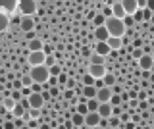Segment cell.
<instances>
[{
	"label": "cell",
	"mask_w": 154,
	"mask_h": 129,
	"mask_svg": "<svg viewBox=\"0 0 154 129\" xmlns=\"http://www.w3.org/2000/svg\"><path fill=\"white\" fill-rule=\"evenodd\" d=\"M122 6L125 10V16H131L137 10V0H122Z\"/></svg>",
	"instance_id": "12"
},
{
	"label": "cell",
	"mask_w": 154,
	"mask_h": 129,
	"mask_svg": "<svg viewBox=\"0 0 154 129\" xmlns=\"http://www.w3.org/2000/svg\"><path fill=\"white\" fill-rule=\"evenodd\" d=\"M77 112H79V114H83V116H85V114L89 112V108H87V104H85V102H79V106H77Z\"/></svg>",
	"instance_id": "31"
},
{
	"label": "cell",
	"mask_w": 154,
	"mask_h": 129,
	"mask_svg": "<svg viewBox=\"0 0 154 129\" xmlns=\"http://www.w3.org/2000/svg\"><path fill=\"white\" fill-rule=\"evenodd\" d=\"M106 45L110 46V50H119L122 48V37H108V39H106Z\"/></svg>",
	"instance_id": "13"
},
{
	"label": "cell",
	"mask_w": 154,
	"mask_h": 129,
	"mask_svg": "<svg viewBox=\"0 0 154 129\" xmlns=\"http://www.w3.org/2000/svg\"><path fill=\"white\" fill-rule=\"evenodd\" d=\"M48 73H50V75H58V73H60V66H50V68H48Z\"/></svg>",
	"instance_id": "32"
},
{
	"label": "cell",
	"mask_w": 154,
	"mask_h": 129,
	"mask_svg": "<svg viewBox=\"0 0 154 129\" xmlns=\"http://www.w3.org/2000/svg\"><path fill=\"white\" fill-rule=\"evenodd\" d=\"M85 104H87V108H89V112H94V110L98 108V104H100V102L93 97V98H87V100H85Z\"/></svg>",
	"instance_id": "23"
},
{
	"label": "cell",
	"mask_w": 154,
	"mask_h": 129,
	"mask_svg": "<svg viewBox=\"0 0 154 129\" xmlns=\"http://www.w3.org/2000/svg\"><path fill=\"white\" fill-rule=\"evenodd\" d=\"M102 83L106 85V87H114V85H116V75L104 73V75H102Z\"/></svg>",
	"instance_id": "21"
},
{
	"label": "cell",
	"mask_w": 154,
	"mask_h": 129,
	"mask_svg": "<svg viewBox=\"0 0 154 129\" xmlns=\"http://www.w3.org/2000/svg\"><path fill=\"white\" fill-rule=\"evenodd\" d=\"M127 94H129V98H137V91H129Z\"/></svg>",
	"instance_id": "47"
},
{
	"label": "cell",
	"mask_w": 154,
	"mask_h": 129,
	"mask_svg": "<svg viewBox=\"0 0 154 129\" xmlns=\"http://www.w3.org/2000/svg\"><path fill=\"white\" fill-rule=\"evenodd\" d=\"M89 73L93 75L94 79H102V75L106 73V68H104V64H91V68H89Z\"/></svg>",
	"instance_id": "10"
},
{
	"label": "cell",
	"mask_w": 154,
	"mask_h": 129,
	"mask_svg": "<svg viewBox=\"0 0 154 129\" xmlns=\"http://www.w3.org/2000/svg\"><path fill=\"white\" fill-rule=\"evenodd\" d=\"M31 79H33V83H41V85H45L46 83V79H48V68L45 64H38V66H31Z\"/></svg>",
	"instance_id": "2"
},
{
	"label": "cell",
	"mask_w": 154,
	"mask_h": 129,
	"mask_svg": "<svg viewBox=\"0 0 154 129\" xmlns=\"http://www.w3.org/2000/svg\"><path fill=\"white\" fill-rule=\"evenodd\" d=\"M137 104H139V108H141V110H146V108H148V100H146V98L141 100V102H137Z\"/></svg>",
	"instance_id": "36"
},
{
	"label": "cell",
	"mask_w": 154,
	"mask_h": 129,
	"mask_svg": "<svg viewBox=\"0 0 154 129\" xmlns=\"http://www.w3.org/2000/svg\"><path fill=\"white\" fill-rule=\"evenodd\" d=\"M21 87H31L33 85V79H31V75H21Z\"/></svg>",
	"instance_id": "25"
},
{
	"label": "cell",
	"mask_w": 154,
	"mask_h": 129,
	"mask_svg": "<svg viewBox=\"0 0 154 129\" xmlns=\"http://www.w3.org/2000/svg\"><path fill=\"white\" fill-rule=\"evenodd\" d=\"M17 6V0H0V10L6 12V14H12Z\"/></svg>",
	"instance_id": "11"
},
{
	"label": "cell",
	"mask_w": 154,
	"mask_h": 129,
	"mask_svg": "<svg viewBox=\"0 0 154 129\" xmlns=\"http://www.w3.org/2000/svg\"><path fill=\"white\" fill-rule=\"evenodd\" d=\"M152 17V10H148V8H143V20H150Z\"/></svg>",
	"instance_id": "34"
},
{
	"label": "cell",
	"mask_w": 154,
	"mask_h": 129,
	"mask_svg": "<svg viewBox=\"0 0 154 129\" xmlns=\"http://www.w3.org/2000/svg\"><path fill=\"white\" fill-rule=\"evenodd\" d=\"M146 98V93H144V91H139L137 93V100H144Z\"/></svg>",
	"instance_id": "41"
},
{
	"label": "cell",
	"mask_w": 154,
	"mask_h": 129,
	"mask_svg": "<svg viewBox=\"0 0 154 129\" xmlns=\"http://www.w3.org/2000/svg\"><path fill=\"white\" fill-rule=\"evenodd\" d=\"M119 118H114V116H110L108 118V127H119Z\"/></svg>",
	"instance_id": "28"
},
{
	"label": "cell",
	"mask_w": 154,
	"mask_h": 129,
	"mask_svg": "<svg viewBox=\"0 0 154 129\" xmlns=\"http://www.w3.org/2000/svg\"><path fill=\"white\" fill-rule=\"evenodd\" d=\"M98 119H100V116H98V112H87L85 116H83V127H96L98 125Z\"/></svg>",
	"instance_id": "6"
},
{
	"label": "cell",
	"mask_w": 154,
	"mask_h": 129,
	"mask_svg": "<svg viewBox=\"0 0 154 129\" xmlns=\"http://www.w3.org/2000/svg\"><path fill=\"white\" fill-rule=\"evenodd\" d=\"M4 106V110H8V112H12V108L16 106V100H14L12 97H8V98H2V102H0Z\"/></svg>",
	"instance_id": "20"
},
{
	"label": "cell",
	"mask_w": 154,
	"mask_h": 129,
	"mask_svg": "<svg viewBox=\"0 0 154 129\" xmlns=\"http://www.w3.org/2000/svg\"><path fill=\"white\" fill-rule=\"evenodd\" d=\"M17 6L23 16H33L37 12V2L35 0H17Z\"/></svg>",
	"instance_id": "3"
},
{
	"label": "cell",
	"mask_w": 154,
	"mask_h": 129,
	"mask_svg": "<svg viewBox=\"0 0 154 129\" xmlns=\"http://www.w3.org/2000/svg\"><path fill=\"white\" fill-rule=\"evenodd\" d=\"M29 48L31 50H42V42L38 39H31V42H29Z\"/></svg>",
	"instance_id": "24"
},
{
	"label": "cell",
	"mask_w": 154,
	"mask_h": 129,
	"mask_svg": "<svg viewBox=\"0 0 154 129\" xmlns=\"http://www.w3.org/2000/svg\"><path fill=\"white\" fill-rule=\"evenodd\" d=\"M12 98H14V100H16V102H17V100H21V93H19V91H14V94H12Z\"/></svg>",
	"instance_id": "39"
},
{
	"label": "cell",
	"mask_w": 154,
	"mask_h": 129,
	"mask_svg": "<svg viewBox=\"0 0 154 129\" xmlns=\"http://www.w3.org/2000/svg\"><path fill=\"white\" fill-rule=\"evenodd\" d=\"M50 94H52V97H60V89H58V87H52L50 89Z\"/></svg>",
	"instance_id": "38"
},
{
	"label": "cell",
	"mask_w": 154,
	"mask_h": 129,
	"mask_svg": "<svg viewBox=\"0 0 154 129\" xmlns=\"http://www.w3.org/2000/svg\"><path fill=\"white\" fill-rule=\"evenodd\" d=\"M33 27H35V23H33V17H31V16H23V20H21V29L29 33Z\"/></svg>",
	"instance_id": "16"
},
{
	"label": "cell",
	"mask_w": 154,
	"mask_h": 129,
	"mask_svg": "<svg viewBox=\"0 0 154 129\" xmlns=\"http://www.w3.org/2000/svg\"><path fill=\"white\" fill-rule=\"evenodd\" d=\"M45 52L42 50H31L29 54V64L31 66H38V64H45Z\"/></svg>",
	"instance_id": "8"
},
{
	"label": "cell",
	"mask_w": 154,
	"mask_h": 129,
	"mask_svg": "<svg viewBox=\"0 0 154 129\" xmlns=\"http://www.w3.org/2000/svg\"><path fill=\"white\" fill-rule=\"evenodd\" d=\"M71 123H73V127H83V114L75 112L71 116Z\"/></svg>",
	"instance_id": "19"
},
{
	"label": "cell",
	"mask_w": 154,
	"mask_h": 129,
	"mask_svg": "<svg viewBox=\"0 0 154 129\" xmlns=\"http://www.w3.org/2000/svg\"><path fill=\"white\" fill-rule=\"evenodd\" d=\"M27 100H29V106L31 108H42L45 106V98H42V94H41V91H31V94L27 97Z\"/></svg>",
	"instance_id": "5"
},
{
	"label": "cell",
	"mask_w": 154,
	"mask_h": 129,
	"mask_svg": "<svg viewBox=\"0 0 154 129\" xmlns=\"http://www.w3.org/2000/svg\"><path fill=\"white\" fill-rule=\"evenodd\" d=\"M119 98H122V102H127V100H129V94H127V93H123Z\"/></svg>",
	"instance_id": "46"
},
{
	"label": "cell",
	"mask_w": 154,
	"mask_h": 129,
	"mask_svg": "<svg viewBox=\"0 0 154 129\" xmlns=\"http://www.w3.org/2000/svg\"><path fill=\"white\" fill-rule=\"evenodd\" d=\"M66 85H67V89H73V87H75V81L69 79V81H66Z\"/></svg>",
	"instance_id": "43"
},
{
	"label": "cell",
	"mask_w": 154,
	"mask_h": 129,
	"mask_svg": "<svg viewBox=\"0 0 154 129\" xmlns=\"http://www.w3.org/2000/svg\"><path fill=\"white\" fill-rule=\"evenodd\" d=\"M94 37H96V41H106V39H108V29H106V27L104 25H98V27H96V29H94Z\"/></svg>",
	"instance_id": "15"
},
{
	"label": "cell",
	"mask_w": 154,
	"mask_h": 129,
	"mask_svg": "<svg viewBox=\"0 0 154 129\" xmlns=\"http://www.w3.org/2000/svg\"><path fill=\"white\" fill-rule=\"evenodd\" d=\"M110 46L106 45V41H98L96 42V54H100V56H108L110 54Z\"/></svg>",
	"instance_id": "14"
},
{
	"label": "cell",
	"mask_w": 154,
	"mask_h": 129,
	"mask_svg": "<svg viewBox=\"0 0 154 129\" xmlns=\"http://www.w3.org/2000/svg\"><path fill=\"white\" fill-rule=\"evenodd\" d=\"M54 64H56V58L52 54H46L45 56V66H46V68H50V66H54Z\"/></svg>",
	"instance_id": "27"
},
{
	"label": "cell",
	"mask_w": 154,
	"mask_h": 129,
	"mask_svg": "<svg viewBox=\"0 0 154 129\" xmlns=\"http://www.w3.org/2000/svg\"><path fill=\"white\" fill-rule=\"evenodd\" d=\"M141 56H143V50H141V48H135V50H133V58H137V60H139Z\"/></svg>",
	"instance_id": "37"
},
{
	"label": "cell",
	"mask_w": 154,
	"mask_h": 129,
	"mask_svg": "<svg viewBox=\"0 0 154 129\" xmlns=\"http://www.w3.org/2000/svg\"><path fill=\"white\" fill-rule=\"evenodd\" d=\"M12 114H14V118H23V114H25V108H23L19 102H16V106L12 108Z\"/></svg>",
	"instance_id": "22"
},
{
	"label": "cell",
	"mask_w": 154,
	"mask_h": 129,
	"mask_svg": "<svg viewBox=\"0 0 154 129\" xmlns=\"http://www.w3.org/2000/svg\"><path fill=\"white\" fill-rule=\"evenodd\" d=\"M56 77H58V85H60V87L64 89V85H66V81H67V77H66L64 73H62V75H56Z\"/></svg>",
	"instance_id": "33"
},
{
	"label": "cell",
	"mask_w": 154,
	"mask_h": 129,
	"mask_svg": "<svg viewBox=\"0 0 154 129\" xmlns=\"http://www.w3.org/2000/svg\"><path fill=\"white\" fill-rule=\"evenodd\" d=\"M81 94H83L85 98H93L96 94V87L94 85H83V91H81Z\"/></svg>",
	"instance_id": "17"
},
{
	"label": "cell",
	"mask_w": 154,
	"mask_h": 129,
	"mask_svg": "<svg viewBox=\"0 0 154 129\" xmlns=\"http://www.w3.org/2000/svg\"><path fill=\"white\" fill-rule=\"evenodd\" d=\"M96 112H98L100 118H110V116L114 114V106H112L110 102H100L98 108H96Z\"/></svg>",
	"instance_id": "9"
},
{
	"label": "cell",
	"mask_w": 154,
	"mask_h": 129,
	"mask_svg": "<svg viewBox=\"0 0 154 129\" xmlns=\"http://www.w3.org/2000/svg\"><path fill=\"white\" fill-rule=\"evenodd\" d=\"M4 29H8V17H6V14L0 12V31H4Z\"/></svg>",
	"instance_id": "26"
},
{
	"label": "cell",
	"mask_w": 154,
	"mask_h": 129,
	"mask_svg": "<svg viewBox=\"0 0 154 129\" xmlns=\"http://www.w3.org/2000/svg\"><path fill=\"white\" fill-rule=\"evenodd\" d=\"M112 16H116V17H122L125 16V10H123V6H122V2H118V4H114L112 6Z\"/></svg>",
	"instance_id": "18"
},
{
	"label": "cell",
	"mask_w": 154,
	"mask_h": 129,
	"mask_svg": "<svg viewBox=\"0 0 154 129\" xmlns=\"http://www.w3.org/2000/svg\"><path fill=\"white\" fill-rule=\"evenodd\" d=\"M104 27L108 29V35L110 37H123L125 33V25H123V20L116 16H108L104 20Z\"/></svg>",
	"instance_id": "1"
},
{
	"label": "cell",
	"mask_w": 154,
	"mask_h": 129,
	"mask_svg": "<svg viewBox=\"0 0 154 129\" xmlns=\"http://www.w3.org/2000/svg\"><path fill=\"white\" fill-rule=\"evenodd\" d=\"M64 97L66 98H71V97H73V89H67L66 93H64Z\"/></svg>",
	"instance_id": "42"
},
{
	"label": "cell",
	"mask_w": 154,
	"mask_h": 129,
	"mask_svg": "<svg viewBox=\"0 0 154 129\" xmlns=\"http://www.w3.org/2000/svg\"><path fill=\"white\" fill-rule=\"evenodd\" d=\"M104 58H106V56L93 54V58H91V64H104Z\"/></svg>",
	"instance_id": "29"
},
{
	"label": "cell",
	"mask_w": 154,
	"mask_h": 129,
	"mask_svg": "<svg viewBox=\"0 0 154 129\" xmlns=\"http://www.w3.org/2000/svg\"><path fill=\"white\" fill-rule=\"evenodd\" d=\"M154 66V58L150 54H146V52H143V56L139 58V68H141L143 71H150Z\"/></svg>",
	"instance_id": "7"
},
{
	"label": "cell",
	"mask_w": 154,
	"mask_h": 129,
	"mask_svg": "<svg viewBox=\"0 0 154 129\" xmlns=\"http://www.w3.org/2000/svg\"><path fill=\"white\" fill-rule=\"evenodd\" d=\"M112 94H114L112 87H106V85H102V87H98V89H96V94H94V98L98 100V102H108Z\"/></svg>",
	"instance_id": "4"
},
{
	"label": "cell",
	"mask_w": 154,
	"mask_h": 129,
	"mask_svg": "<svg viewBox=\"0 0 154 129\" xmlns=\"http://www.w3.org/2000/svg\"><path fill=\"white\" fill-rule=\"evenodd\" d=\"M146 6V0H137V8H144Z\"/></svg>",
	"instance_id": "44"
},
{
	"label": "cell",
	"mask_w": 154,
	"mask_h": 129,
	"mask_svg": "<svg viewBox=\"0 0 154 129\" xmlns=\"http://www.w3.org/2000/svg\"><path fill=\"white\" fill-rule=\"evenodd\" d=\"M102 16H104V17H108V16H112V8H106V10H104V14H102Z\"/></svg>",
	"instance_id": "45"
},
{
	"label": "cell",
	"mask_w": 154,
	"mask_h": 129,
	"mask_svg": "<svg viewBox=\"0 0 154 129\" xmlns=\"http://www.w3.org/2000/svg\"><path fill=\"white\" fill-rule=\"evenodd\" d=\"M83 85H94V77H93L91 73L83 75Z\"/></svg>",
	"instance_id": "30"
},
{
	"label": "cell",
	"mask_w": 154,
	"mask_h": 129,
	"mask_svg": "<svg viewBox=\"0 0 154 129\" xmlns=\"http://www.w3.org/2000/svg\"><path fill=\"white\" fill-rule=\"evenodd\" d=\"M21 94H23V97H29V94H31V89H29V87H21Z\"/></svg>",
	"instance_id": "40"
},
{
	"label": "cell",
	"mask_w": 154,
	"mask_h": 129,
	"mask_svg": "<svg viewBox=\"0 0 154 129\" xmlns=\"http://www.w3.org/2000/svg\"><path fill=\"white\" fill-rule=\"evenodd\" d=\"M104 20H106L104 16H96L94 17V23H96V25H104Z\"/></svg>",
	"instance_id": "35"
}]
</instances>
